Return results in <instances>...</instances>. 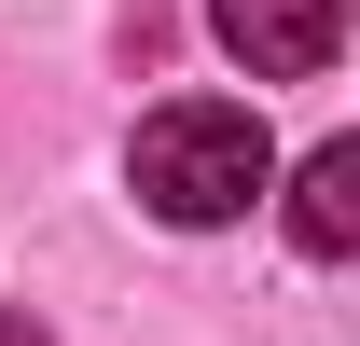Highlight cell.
Masks as SVG:
<instances>
[{"instance_id":"cell-1","label":"cell","mask_w":360,"mask_h":346,"mask_svg":"<svg viewBox=\"0 0 360 346\" xmlns=\"http://www.w3.org/2000/svg\"><path fill=\"white\" fill-rule=\"evenodd\" d=\"M125 167H139V208H153V222L208 236V222H236L277 180V139H264V111H236V97H167V111L139 125Z\"/></svg>"},{"instance_id":"cell-2","label":"cell","mask_w":360,"mask_h":346,"mask_svg":"<svg viewBox=\"0 0 360 346\" xmlns=\"http://www.w3.org/2000/svg\"><path fill=\"white\" fill-rule=\"evenodd\" d=\"M208 28H222L236 70L305 84V70H333V42H347V0H208Z\"/></svg>"},{"instance_id":"cell-3","label":"cell","mask_w":360,"mask_h":346,"mask_svg":"<svg viewBox=\"0 0 360 346\" xmlns=\"http://www.w3.org/2000/svg\"><path fill=\"white\" fill-rule=\"evenodd\" d=\"M291 236H305L319 263L360 250V139H319L305 167H291Z\"/></svg>"},{"instance_id":"cell-4","label":"cell","mask_w":360,"mask_h":346,"mask_svg":"<svg viewBox=\"0 0 360 346\" xmlns=\"http://www.w3.org/2000/svg\"><path fill=\"white\" fill-rule=\"evenodd\" d=\"M0 346H42V333H28V319H0Z\"/></svg>"}]
</instances>
